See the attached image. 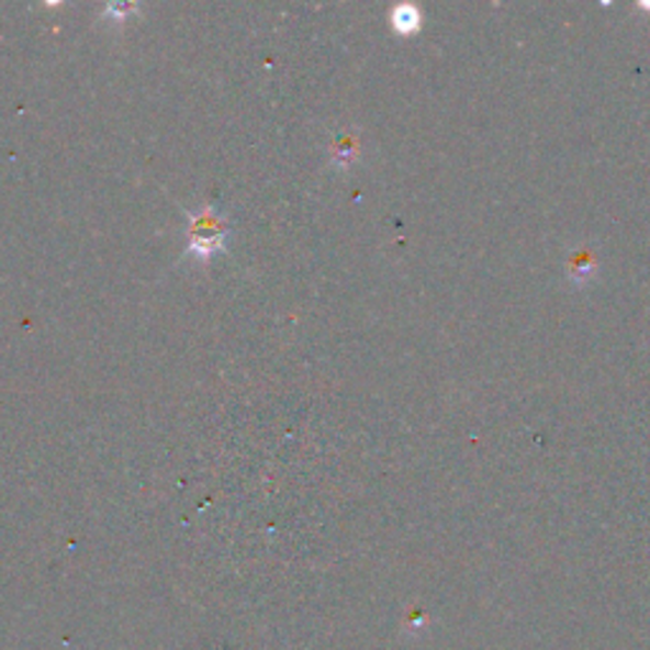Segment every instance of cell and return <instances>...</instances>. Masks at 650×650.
Returning <instances> with one entry per match:
<instances>
[{"label":"cell","mask_w":650,"mask_h":650,"mask_svg":"<svg viewBox=\"0 0 650 650\" xmlns=\"http://www.w3.org/2000/svg\"><path fill=\"white\" fill-rule=\"evenodd\" d=\"M226 224L214 209H201L191 216L189 226V251L201 259H209L224 247Z\"/></svg>","instance_id":"obj_1"},{"label":"cell","mask_w":650,"mask_h":650,"mask_svg":"<svg viewBox=\"0 0 650 650\" xmlns=\"http://www.w3.org/2000/svg\"><path fill=\"white\" fill-rule=\"evenodd\" d=\"M417 23H419V15L414 8H400V11L394 13V26L400 31H412Z\"/></svg>","instance_id":"obj_2"}]
</instances>
